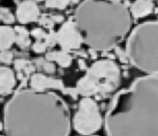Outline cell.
<instances>
[{
    "instance_id": "23",
    "label": "cell",
    "mask_w": 158,
    "mask_h": 136,
    "mask_svg": "<svg viewBox=\"0 0 158 136\" xmlns=\"http://www.w3.org/2000/svg\"><path fill=\"white\" fill-rule=\"evenodd\" d=\"M47 46L44 43H42L40 41L35 42L33 45V50L35 53H44L46 51Z\"/></svg>"
},
{
    "instance_id": "24",
    "label": "cell",
    "mask_w": 158,
    "mask_h": 136,
    "mask_svg": "<svg viewBox=\"0 0 158 136\" xmlns=\"http://www.w3.org/2000/svg\"><path fill=\"white\" fill-rule=\"evenodd\" d=\"M62 91H63L64 93L69 94V95H72V96H73L74 98L77 97V95L78 94V91L76 88H64L62 90Z\"/></svg>"
},
{
    "instance_id": "8",
    "label": "cell",
    "mask_w": 158,
    "mask_h": 136,
    "mask_svg": "<svg viewBox=\"0 0 158 136\" xmlns=\"http://www.w3.org/2000/svg\"><path fill=\"white\" fill-rule=\"evenodd\" d=\"M17 17L22 23L35 22L40 15V9L35 1H24L17 8Z\"/></svg>"
},
{
    "instance_id": "5",
    "label": "cell",
    "mask_w": 158,
    "mask_h": 136,
    "mask_svg": "<svg viewBox=\"0 0 158 136\" xmlns=\"http://www.w3.org/2000/svg\"><path fill=\"white\" fill-rule=\"evenodd\" d=\"M120 79V70L114 61L99 60L87 69L86 74L78 81L76 88L78 94L86 97L106 95L118 88Z\"/></svg>"
},
{
    "instance_id": "9",
    "label": "cell",
    "mask_w": 158,
    "mask_h": 136,
    "mask_svg": "<svg viewBox=\"0 0 158 136\" xmlns=\"http://www.w3.org/2000/svg\"><path fill=\"white\" fill-rule=\"evenodd\" d=\"M30 85L33 89L45 90L46 88L62 90L64 85L61 80L46 77L41 74H35L31 77Z\"/></svg>"
},
{
    "instance_id": "12",
    "label": "cell",
    "mask_w": 158,
    "mask_h": 136,
    "mask_svg": "<svg viewBox=\"0 0 158 136\" xmlns=\"http://www.w3.org/2000/svg\"><path fill=\"white\" fill-rule=\"evenodd\" d=\"M16 35L9 26H0V51L9 49L15 41Z\"/></svg>"
},
{
    "instance_id": "20",
    "label": "cell",
    "mask_w": 158,
    "mask_h": 136,
    "mask_svg": "<svg viewBox=\"0 0 158 136\" xmlns=\"http://www.w3.org/2000/svg\"><path fill=\"white\" fill-rule=\"evenodd\" d=\"M13 58V54L9 51H2L0 53V61L4 64H10Z\"/></svg>"
},
{
    "instance_id": "25",
    "label": "cell",
    "mask_w": 158,
    "mask_h": 136,
    "mask_svg": "<svg viewBox=\"0 0 158 136\" xmlns=\"http://www.w3.org/2000/svg\"><path fill=\"white\" fill-rule=\"evenodd\" d=\"M54 22H60L64 20V17L62 15H52L50 17Z\"/></svg>"
},
{
    "instance_id": "26",
    "label": "cell",
    "mask_w": 158,
    "mask_h": 136,
    "mask_svg": "<svg viewBox=\"0 0 158 136\" xmlns=\"http://www.w3.org/2000/svg\"><path fill=\"white\" fill-rule=\"evenodd\" d=\"M35 67L34 66H33L31 64L30 65H28L27 67H25V69H24V71L25 72V74L27 75H29L31 73H32L33 71H35Z\"/></svg>"
},
{
    "instance_id": "17",
    "label": "cell",
    "mask_w": 158,
    "mask_h": 136,
    "mask_svg": "<svg viewBox=\"0 0 158 136\" xmlns=\"http://www.w3.org/2000/svg\"><path fill=\"white\" fill-rule=\"evenodd\" d=\"M68 4V1H47L46 2V6L47 7L57 8L59 9H65Z\"/></svg>"
},
{
    "instance_id": "14",
    "label": "cell",
    "mask_w": 158,
    "mask_h": 136,
    "mask_svg": "<svg viewBox=\"0 0 158 136\" xmlns=\"http://www.w3.org/2000/svg\"><path fill=\"white\" fill-rule=\"evenodd\" d=\"M14 30L18 33L15 37V42L17 45L22 49L28 47L31 41L28 37V32L26 28L22 26H15Z\"/></svg>"
},
{
    "instance_id": "27",
    "label": "cell",
    "mask_w": 158,
    "mask_h": 136,
    "mask_svg": "<svg viewBox=\"0 0 158 136\" xmlns=\"http://www.w3.org/2000/svg\"><path fill=\"white\" fill-rule=\"evenodd\" d=\"M78 66L81 69H86V66L85 64V62L83 59H78Z\"/></svg>"
},
{
    "instance_id": "29",
    "label": "cell",
    "mask_w": 158,
    "mask_h": 136,
    "mask_svg": "<svg viewBox=\"0 0 158 136\" xmlns=\"http://www.w3.org/2000/svg\"><path fill=\"white\" fill-rule=\"evenodd\" d=\"M0 20H1V19H0Z\"/></svg>"
},
{
    "instance_id": "11",
    "label": "cell",
    "mask_w": 158,
    "mask_h": 136,
    "mask_svg": "<svg viewBox=\"0 0 158 136\" xmlns=\"http://www.w3.org/2000/svg\"><path fill=\"white\" fill-rule=\"evenodd\" d=\"M154 8L151 1H136L130 6V12L135 18H142L150 14Z\"/></svg>"
},
{
    "instance_id": "13",
    "label": "cell",
    "mask_w": 158,
    "mask_h": 136,
    "mask_svg": "<svg viewBox=\"0 0 158 136\" xmlns=\"http://www.w3.org/2000/svg\"><path fill=\"white\" fill-rule=\"evenodd\" d=\"M46 58L48 61H54L62 67H69L72 61V57L67 52L64 51L49 52L46 54Z\"/></svg>"
},
{
    "instance_id": "3",
    "label": "cell",
    "mask_w": 158,
    "mask_h": 136,
    "mask_svg": "<svg viewBox=\"0 0 158 136\" xmlns=\"http://www.w3.org/2000/svg\"><path fill=\"white\" fill-rule=\"evenodd\" d=\"M75 23L85 41L94 51L114 48L131 25L127 7L118 1H85L75 11Z\"/></svg>"
},
{
    "instance_id": "7",
    "label": "cell",
    "mask_w": 158,
    "mask_h": 136,
    "mask_svg": "<svg viewBox=\"0 0 158 136\" xmlns=\"http://www.w3.org/2000/svg\"><path fill=\"white\" fill-rule=\"evenodd\" d=\"M83 41L81 33L77 29V25L72 19L65 22L57 32V42L64 51L80 48Z\"/></svg>"
},
{
    "instance_id": "6",
    "label": "cell",
    "mask_w": 158,
    "mask_h": 136,
    "mask_svg": "<svg viewBox=\"0 0 158 136\" xmlns=\"http://www.w3.org/2000/svg\"><path fill=\"white\" fill-rule=\"evenodd\" d=\"M101 125L102 117L96 102L89 97L83 98L73 117L75 130L83 135H89L96 132Z\"/></svg>"
},
{
    "instance_id": "4",
    "label": "cell",
    "mask_w": 158,
    "mask_h": 136,
    "mask_svg": "<svg viewBox=\"0 0 158 136\" xmlns=\"http://www.w3.org/2000/svg\"><path fill=\"white\" fill-rule=\"evenodd\" d=\"M126 54L138 69L158 75V21H148L135 27L126 43Z\"/></svg>"
},
{
    "instance_id": "16",
    "label": "cell",
    "mask_w": 158,
    "mask_h": 136,
    "mask_svg": "<svg viewBox=\"0 0 158 136\" xmlns=\"http://www.w3.org/2000/svg\"><path fill=\"white\" fill-rule=\"evenodd\" d=\"M0 19L6 23H12L14 22V17L6 7H0Z\"/></svg>"
},
{
    "instance_id": "21",
    "label": "cell",
    "mask_w": 158,
    "mask_h": 136,
    "mask_svg": "<svg viewBox=\"0 0 158 136\" xmlns=\"http://www.w3.org/2000/svg\"><path fill=\"white\" fill-rule=\"evenodd\" d=\"M31 63L29 61L23 59H15L14 61V67L17 71H20L22 69H25Z\"/></svg>"
},
{
    "instance_id": "19",
    "label": "cell",
    "mask_w": 158,
    "mask_h": 136,
    "mask_svg": "<svg viewBox=\"0 0 158 136\" xmlns=\"http://www.w3.org/2000/svg\"><path fill=\"white\" fill-rule=\"evenodd\" d=\"M39 22L40 25H43L44 27L51 29L54 24V22L52 20L51 17H47L46 14H43L40 19H39Z\"/></svg>"
},
{
    "instance_id": "2",
    "label": "cell",
    "mask_w": 158,
    "mask_h": 136,
    "mask_svg": "<svg viewBox=\"0 0 158 136\" xmlns=\"http://www.w3.org/2000/svg\"><path fill=\"white\" fill-rule=\"evenodd\" d=\"M105 128L107 136H158V75L138 78L119 91Z\"/></svg>"
},
{
    "instance_id": "15",
    "label": "cell",
    "mask_w": 158,
    "mask_h": 136,
    "mask_svg": "<svg viewBox=\"0 0 158 136\" xmlns=\"http://www.w3.org/2000/svg\"><path fill=\"white\" fill-rule=\"evenodd\" d=\"M35 64L38 67H41L43 70L49 74H52L55 72L56 68L54 64L49 61L44 60L42 57H38L34 60Z\"/></svg>"
},
{
    "instance_id": "22",
    "label": "cell",
    "mask_w": 158,
    "mask_h": 136,
    "mask_svg": "<svg viewBox=\"0 0 158 136\" xmlns=\"http://www.w3.org/2000/svg\"><path fill=\"white\" fill-rule=\"evenodd\" d=\"M31 34L37 40L40 41L42 39H45L47 33L44 31H43L41 28H36L31 30Z\"/></svg>"
},
{
    "instance_id": "1",
    "label": "cell",
    "mask_w": 158,
    "mask_h": 136,
    "mask_svg": "<svg viewBox=\"0 0 158 136\" xmlns=\"http://www.w3.org/2000/svg\"><path fill=\"white\" fill-rule=\"evenodd\" d=\"M6 136H69V109L55 93L22 89L6 103L3 112Z\"/></svg>"
},
{
    "instance_id": "28",
    "label": "cell",
    "mask_w": 158,
    "mask_h": 136,
    "mask_svg": "<svg viewBox=\"0 0 158 136\" xmlns=\"http://www.w3.org/2000/svg\"><path fill=\"white\" fill-rule=\"evenodd\" d=\"M91 136H99V135H91Z\"/></svg>"
},
{
    "instance_id": "18",
    "label": "cell",
    "mask_w": 158,
    "mask_h": 136,
    "mask_svg": "<svg viewBox=\"0 0 158 136\" xmlns=\"http://www.w3.org/2000/svg\"><path fill=\"white\" fill-rule=\"evenodd\" d=\"M44 43L47 46L52 47L54 46L57 43V33L54 31L50 30L49 33H47L45 38Z\"/></svg>"
},
{
    "instance_id": "10",
    "label": "cell",
    "mask_w": 158,
    "mask_h": 136,
    "mask_svg": "<svg viewBox=\"0 0 158 136\" xmlns=\"http://www.w3.org/2000/svg\"><path fill=\"white\" fill-rule=\"evenodd\" d=\"M15 85L12 70L6 67H0V95L9 94Z\"/></svg>"
}]
</instances>
